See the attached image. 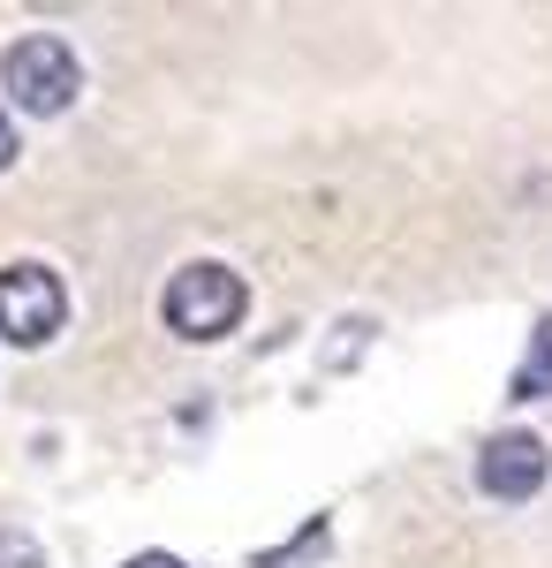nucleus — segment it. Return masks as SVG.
<instances>
[{
  "label": "nucleus",
  "instance_id": "2",
  "mask_svg": "<svg viewBox=\"0 0 552 568\" xmlns=\"http://www.w3.org/2000/svg\"><path fill=\"white\" fill-rule=\"evenodd\" d=\"M0 91L23 114H69L76 91H84V61H76V45L53 39V31H23L0 53Z\"/></svg>",
  "mask_w": 552,
  "mask_h": 568
},
{
  "label": "nucleus",
  "instance_id": "5",
  "mask_svg": "<svg viewBox=\"0 0 552 568\" xmlns=\"http://www.w3.org/2000/svg\"><path fill=\"white\" fill-rule=\"evenodd\" d=\"M545 394H552V311L530 326V349H522V364L508 379V402H545Z\"/></svg>",
  "mask_w": 552,
  "mask_h": 568
},
{
  "label": "nucleus",
  "instance_id": "8",
  "mask_svg": "<svg viewBox=\"0 0 552 568\" xmlns=\"http://www.w3.org/2000/svg\"><path fill=\"white\" fill-rule=\"evenodd\" d=\"M122 568H190V561H182V554H129Z\"/></svg>",
  "mask_w": 552,
  "mask_h": 568
},
{
  "label": "nucleus",
  "instance_id": "4",
  "mask_svg": "<svg viewBox=\"0 0 552 568\" xmlns=\"http://www.w3.org/2000/svg\"><path fill=\"white\" fill-rule=\"evenodd\" d=\"M545 478H552V447L538 433H522V425L492 433L484 455H477V485L492 500H530V493H545Z\"/></svg>",
  "mask_w": 552,
  "mask_h": 568
},
{
  "label": "nucleus",
  "instance_id": "3",
  "mask_svg": "<svg viewBox=\"0 0 552 568\" xmlns=\"http://www.w3.org/2000/svg\"><path fill=\"white\" fill-rule=\"evenodd\" d=\"M61 326H69V288H61V273L39 265V258L0 265V342H8V349H45Z\"/></svg>",
  "mask_w": 552,
  "mask_h": 568
},
{
  "label": "nucleus",
  "instance_id": "7",
  "mask_svg": "<svg viewBox=\"0 0 552 568\" xmlns=\"http://www.w3.org/2000/svg\"><path fill=\"white\" fill-rule=\"evenodd\" d=\"M16 168V122H8V106H0V175Z\"/></svg>",
  "mask_w": 552,
  "mask_h": 568
},
{
  "label": "nucleus",
  "instance_id": "1",
  "mask_svg": "<svg viewBox=\"0 0 552 568\" xmlns=\"http://www.w3.org/2000/svg\"><path fill=\"white\" fill-rule=\"evenodd\" d=\"M243 311H251V288H243L235 265H219V258H190L167 281V296H160V318L182 342H227L243 326Z\"/></svg>",
  "mask_w": 552,
  "mask_h": 568
},
{
  "label": "nucleus",
  "instance_id": "6",
  "mask_svg": "<svg viewBox=\"0 0 552 568\" xmlns=\"http://www.w3.org/2000/svg\"><path fill=\"white\" fill-rule=\"evenodd\" d=\"M0 568H45L39 538H23V530H0Z\"/></svg>",
  "mask_w": 552,
  "mask_h": 568
}]
</instances>
